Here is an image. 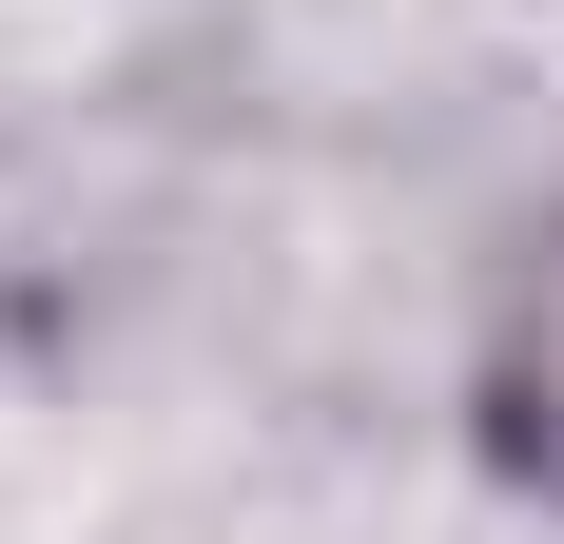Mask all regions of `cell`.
I'll return each mask as SVG.
<instances>
[{
  "mask_svg": "<svg viewBox=\"0 0 564 544\" xmlns=\"http://www.w3.org/2000/svg\"><path fill=\"white\" fill-rule=\"evenodd\" d=\"M487 389H507V447H525V467H564V215L525 233V272H507V370H487Z\"/></svg>",
  "mask_w": 564,
  "mask_h": 544,
  "instance_id": "1",
  "label": "cell"
}]
</instances>
